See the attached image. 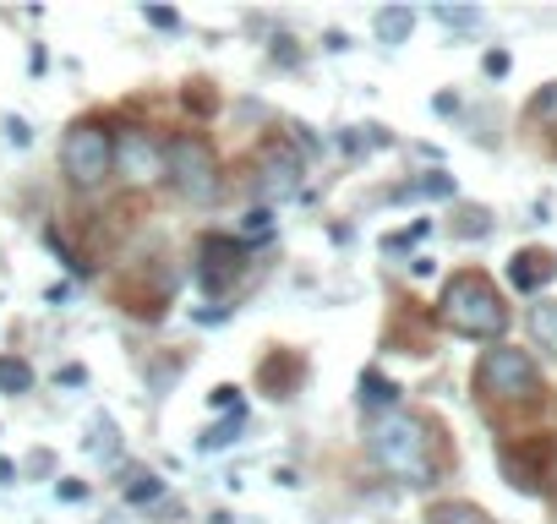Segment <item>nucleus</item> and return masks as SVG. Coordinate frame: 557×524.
<instances>
[{
	"label": "nucleus",
	"mask_w": 557,
	"mask_h": 524,
	"mask_svg": "<svg viewBox=\"0 0 557 524\" xmlns=\"http://www.w3.org/2000/svg\"><path fill=\"white\" fill-rule=\"evenodd\" d=\"M367 453L383 475H394L405 486H432V437H426L421 415H405V410L377 415L367 432Z\"/></svg>",
	"instance_id": "nucleus-1"
},
{
	"label": "nucleus",
	"mask_w": 557,
	"mask_h": 524,
	"mask_svg": "<svg viewBox=\"0 0 557 524\" xmlns=\"http://www.w3.org/2000/svg\"><path fill=\"white\" fill-rule=\"evenodd\" d=\"M437 317H443V328L459 334V339H503V328H508V301L497 296V285H492L486 274L465 269V274H454V279L443 285Z\"/></svg>",
	"instance_id": "nucleus-2"
},
{
	"label": "nucleus",
	"mask_w": 557,
	"mask_h": 524,
	"mask_svg": "<svg viewBox=\"0 0 557 524\" xmlns=\"http://www.w3.org/2000/svg\"><path fill=\"white\" fill-rule=\"evenodd\" d=\"M475 388L497 404H530L541 394V372L524 350L513 345H492L481 361H475Z\"/></svg>",
	"instance_id": "nucleus-3"
},
{
	"label": "nucleus",
	"mask_w": 557,
	"mask_h": 524,
	"mask_svg": "<svg viewBox=\"0 0 557 524\" xmlns=\"http://www.w3.org/2000/svg\"><path fill=\"white\" fill-rule=\"evenodd\" d=\"M164 180L186 197V202H208L219 191V159L202 137H175L164 142Z\"/></svg>",
	"instance_id": "nucleus-4"
},
{
	"label": "nucleus",
	"mask_w": 557,
	"mask_h": 524,
	"mask_svg": "<svg viewBox=\"0 0 557 524\" xmlns=\"http://www.w3.org/2000/svg\"><path fill=\"white\" fill-rule=\"evenodd\" d=\"M110 153H115V137H110L99 121H83V126H72L66 142H61V170H66L72 186L94 191V186L110 180Z\"/></svg>",
	"instance_id": "nucleus-5"
},
{
	"label": "nucleus",
	"mask_w": 557,
	"mask_h": 524,
	"mask_svg": "<svg viewBox=\"0 0 557 524\" xmlns=\"http://www.w3.org/2000/svg\"><path fill=\"white\" fill-rule=\"evenodd\" d=\"M301 186H307V159H301L290 142H268V148L257 153V164H251V191H257L262 208L301 197Z\"/></svg>",
	"instance_id": "nucleus-6"
},
{
	"label": "nucleus",
	"mask_w": 557,
	"mask_h": 524,
	"mask_svg": "<svg viewBox=\"0 0 557 524\" xmlns=\"http://www.w3.org/2000/svg\"><path fill=\"white\" fill-rule=\"evenodd\" d=\"M110 175H121L126 186H159L164 180V142L143 126H126L115 137V153H110Z\"/></svg>",
	"instance_id": "nucleus-7"
},
{
	"label": "nucleus",
	"mask_w": 557,
	"mask_h": 524,
	"mask_svg": "<svg viewBox=\"0 0 557 524\" xmlns=\"http://www.w3.org/2000/svg\"><path fill=\"white\" fill-rule=\"evenodd\" d=\"M246 262H251V246L246 240H235V235H202V285H208V296L230 290L246 274Z\"/></svg>",
	"instance_id": "nucleus-8"
},
{
	"label": "nucleus",
	"mask_w": 557,
	"mask_h": 524,
	"mask_svg": "<svg viewBox=\"0 0 557 524\" xmlns=\"http://www.w3.org/2000/svg\"><path fill=\"white\" fill-rule=\"evenodd\" d=\"M552 279H557V257H552L546 246H524V251H513V262H508V285H513V290L535 296V290L552 285Z\"/></svg>",
	"instance_id": "nucleus-9"
},
{
	"label": "nucleus",
	"mask_w": 557,
	"mask_h": 524,
	"mask_svg": "<svg viewBox=\"0 0 557 524\" xmlns=\"http://www.w3.org/2000/svg\"><path fill=\"white\" fill-rule=\"evenodd\" d=\"M121 497H126V502H159V497H164V481H159L148 464H126V470H121Z\"/></svg>",
	"instance_id": "nucleus-10"
},
{
	"label": "nucleus",
	"mask_w": 557,
	"mask_h": 524,
	"mask_svg": "<svg viewBox=\"0 0 557 524\" xmlns=\"http://www.w3.org/2000/svg\"><path fill=\"white\" fill-rule=\"evenodd\" d=\"M524 323H530V339H535V350H546V355L557 361V301H535Z\"/></svg>",
	"instance_id": "nucleus-11"
},
{
	"label": "nucleus",
	"mask_w": 557,
	"mask_h": 524,
	"mask_svg": "<svg viewBox=\"0 0 557 524\" xmlns=\"http://www.w3.org/2000/svg\"><path fill=\"white\" fill-rule=\"evenodd\" d=\"M426 524H492V513L475 508V502H465V497H454V502H432L426 508Z\"/></svg>",
	"instance_id": "nucleus-12"
},
{
	"label": "nucleus",
	"mask_w": 557,
	"mask_h": 524,
	"mask_svg": "<svg viewBox=\"0 0 557 524\" xmlns=\"http://www.w3.org/2000/svg\"><path fill=\"white\" fill-rule=\"evenodd\" d=\"M0 394H12V399L34 394V366L23 355H0Z\"/></svg>",
	"instance_id": "nucleus-13"
},
{
	"label": "nucleus",
	"mask_w": 557,
	"mask_h": 524,
	"mask_svg": "<svg viewBox=\"0 0 557 524\" xmlns=\"http://www.w3.org/2000/svg\"><path fill=\"white\" fill-rule=\"evenodd\" d=\"M410 28H416V12H410V7H383V12H377V39H383V45H405Z\"/></svg>",
	"instance_id": "nucleus-14"
},
{
	"label": "nucleus",
	"mask_w": 557,
	"mask_h": 524,
	"mask_svg": "<svg viewBox=\"0 0 557 524\" xmlns=\"http://www.w3.org/2000/svg\"><path fill=\"white\" fill-rule=\"evenodd\" d=\"M361 404H367V410H394V404H399V388L383 383L377 372H367V377H361Z\"/></svg>",
	"instance_id": "nucleus-15"
},
{
	"label": "nucleus",
	"mask_w": 557,
	"mask_h": 524,
	"mask_svg": "<svg viewBox=\"0 0 557 524\" xmlns=\"http://www.w3.org/2000/svg\"><path fill=\"white\" fill-rule=\"evenodd\" d=\"M240 426H246V415H240V410H235L230 421H219V426H208V432H202V453H219V448H230V442L240 437Z\"/></svg>",
	"instance_id": "nucleus-16"
},
{
	"label": "nucleus",
	"mask_w": 557,
	"mask_h": 524,
	"mask_svg": "<svg viewBox=\"0 0 557 524\" xmlns=\"http://www.w3.org/2000/svg\"><path fill=\"white\" fill-rule=\"evenodd\" d=\"M530 121L546 126V132H557V83H546V88L530 99Z\"/></svg>",
	"instance_id": "nucleus-17"
},
{
	"label": "nucleus",
	"mask_w": 557,
	"mask_h": 524,
	"mask_svg": "<svg viewBox=\"0 0 557 524\" xmlns=\"http://www.w3.org/2000/svg\"><path fill=\"white\" fill-rule=\"evenodd\" d=\"M246 235H257V240L273 235V208H251V213H246Z\"/></svg>",
	"instance_id": "nucleus-18"
},
{
	"label": "nucleus",
	"mask_w": 557,
	"mask_h": 524,
	"mask_svg": "<svg viewBox=\"0 0 557 524\" xmlns=\"http://www.w3.org/2000/svg\"><path fill=\"white\" fill-rule=\"evenodd\" d=\"M208 410H230V415H235V410H240V388H230V383L213 388V394H208Z\"/></svg>",
	"instance_id": "nucleus-19"
},
{
	"label": "nucleus",
	"mask_w": 557,
	"mask_h": 524,
	"mask_svg": "<svg viewBox=\"0 0 557 524\" xmlns=\"http://www.w3.org/2000/svg\"><path fill=\"white\" fill-rule=\"evenodd\" d=\"M437 23H448V28H481V12H454V7H443Z\"/></svg>",
	"instance_id": "nucleus-20"
},
{
	"label": "nucleus",
	"mask_w": 557,
	"mask_h": 524,
	"mask_svg": "<svg viewBox=\"0 0 557 524\" xmlns=\"http://www.w3.org/2000/svg\"><path fill=\"white\" fill-rule=\"evenodd\" d=\"M416 197H454V180H448V175H426V180L416 186Z\"/></svg>",
	"instance_id": "nucleus-21"
},
{
	"label": "nucleus",
	"mask_w": 557,
	"mask_h": 524,
	"mask_svg": "<svg viewBox=\"0 0 557 524\" xmlns=\"http://www.w3.org/2000/svg\"><path fill=\"white\" fill-rule=\"evenodd\" d=\"M143 17H148V23H153V28H170V34H175V28H181V12H164V7H148V12H143Z\"/></svg>",
	"instance_id": "nucleus-22"
},
{
	"label": "nucleus",
	"mask_w": 557,
	"mask_h": 524,
	"mask_svg": "<svg viewBox=\"0 0 557 524\" xmlns=\"http://www.w3.org/2000/svg\"><path fill=\"white\" fill-rule=\"evenodd\" d=\"M7 137H12L17 148H28V137H34V132H28V121H23V115H7Z\"/></svg>",
	"instance_id": "nucleus-23"
},
{
	"label": "nucleus",
	"mask_w": 557,
	"mask_h": 524,
	"mask_svg": "<svg viewBox=\"0 0 557 524\" xmlns=\"http://www.w3.org/2000/svg\"><path fill=\"white\" fill-rule=\"evenodd\" d=\"M77 383H88V372L83 366H61V388H77Z\"/></svg>",
	"instance_id": "nucleus-24"
},
{
	"label": "nucleus",
	"mask_w": 557,
	"mask_h": 524,
	"mask_svg": "<svg viewBox=\"0 0 557 524\" xmlns=\"http://www.w3.org/2000/svg\"><path fill=\"white\" fill-rule=\"evenodd\" d=\"M28 470H34V475H50V470H55V453H34Z\"/></svg>",
	"instance_id": "nucleus-25"
},
{
	"label": "nucleus",
	"mask_w": 557,
	"mask_h": 524,
	"mask_svg": "<svg viewBox=\"0 0 557 524\" xmlns=\"http://www.w3.org/2000/svg\"><path fill=\"white\" fill-rule=\"evenodd\" d=\"M77 497H88V481L77 486V481H61V502H77Z\"/></svg>",
	"instance_id": "nucleus-26"
},
{
	"label": "nucleus",
	"mask_w": 557,
	"mask_h": 524,
	"mask_svg": "<svg viewBox=\"0 0 557 524\" xmlns=\"http://www.w3.org/2000/svg\"><path fill=\"white\" fill-rule=\"evenodd\" d=\"M486 72H492V77H503V72H508V55H503V50H492V55H486Z\"/></svg>",
	"instance_id": "nucleus-27"
},
{
	"label": "nucleus",
	"mask_w": 557,
	"mask_h": 524,
	"mask_svg": "<svg viewBox=\"0 0 557 524\" xmlns=\"http://www.w3.org/2000/svg\"><path fill=\"white\" fill-rule=\"evenodd\" d=\"M12 481H17V464H12V459H0V486H12Z\"/></svg>",
	"instance_id": "nucleus-28"
}]
</instances>
